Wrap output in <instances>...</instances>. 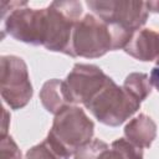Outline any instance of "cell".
I'll return each instance as SVG.
<instances>
[{
  "label": "cell",
  "instance_id": "6da1fadb",
  "mask_svg": "<svg viewBox=\"0 0 159 159\" xmlns=\"http://www.w3.org/2000/svg\"><path fill=\"white\" fill-rule=\"evenodd\" d=\"M87 6L106 22L113 36V50L124 48L133 34L140 30L148 20L145 1L130 0H88Z\"/></svg>",
  "mask_w": 159,
  "mask_h": 159
},
{
  "label": "cell",
  "instance_id": "7a4b0ae2",
  "mask_svg": "<svg viewBox=\"0 0 159 159\" xmlns=\"http://www.w3.org/2000/svg\"><path fill=\"white\" fill-rule=\"evenodd\" d=\"M93 122L77 106H66L53 119L47 134V142L61 159H70L84 144L92 140Z\"/></svg>",
  "mask_w": 159,
  "mask_h": 159
},
{
  "label": "cell",
  "instance_id": "3957f363",
  "mask_svg": "<svg viewBox=\"0 0 159 159\" xmlns=\"http://www.w3.org/2000/svg\"><path fill=\"white\" fill-rule=\"evenodd\" d=\"M140 103L138 98L108 76L103 87L84 107L98 122L109 127H118L139 109Z\"/></svg>",
  "mask_w": 159,
  "mask_h": 159
},
{
  "label": "cell",
  "instance_id": "277c9868",
  "mask_svg": "<svg viewBox=\"0 0 159 159\" xmlns=\"http://www.w3.org/2000/svg\"><path fill=\"white\" fill-rule=\"evenodd\" d=\"M83 12L82 2L76 0L53 1L46 7V37L43 47L73 57L72 36L76 22Z\"/></svg>",
  "mask_w": 159,
  "mask_h": 159
},
{
  "label": "cell",
  "instance_id": "5b68a950",
  "mask_svg": "<svg viewBox=\"0 0 159 159\" xmlns=\"http://www.w3.org/2000/svg\"><path fill=\"white\" fill-rule=\"evenodd\" d=\"M73 57L98 58L113 51L109 26L93 14L83 15L75 25L72 36Z\"/></svg>",
  "mask_w": 159,
  "mask_h": 159
},
{
  "label": "cell",
  "instance_id": "8992f818",
  "mask_svg": "<svg viewBox=\"0 0 159 159\" xmlns=\"http://www.w3.org/2000/svg\"><path fill=\"white\" fill-rule=\"evenodd\" d=\"M1 97L11 109L24 108L32 98V84L27 66L21 57L1 56Z\"/></svg>",
  "mask_w": 159,
  "mask_h": 159
},
{
  "label": "cell",
  "instance_id": "52a82bcc",
  "mask_svg": "<svg viewBox=\"0 0 159 159\" xmlns=\"http://www.w3.org/2000/svg\"><path fill=\"white\" fill-rule=\"evenodd\" d=\"M46 7L31 9L27 5L12 10L2 19V36L7 32L17 41L34 46L42 45L46 37Z\"/></svg>",
  "mask_w": 159,
  "mask_h": 159
},
{
  "label": "cell",
  "instance_id": "ba28073f",
  "mask_svg": "<svg viewBox=\"0 0 159 159\" xmlns=\"http://www.w3.org/2000/svg\"><path fill=\"white\" fill-rule=\"evenodd\" d=\"M108 76L96 65L76 63L63 81V93L70 104H87L103 87Z\"/></svg>",
  "mask_w": 159,
  "mask_h": 159
},
{
  "label": "cell",
  "instance_id": "9c48e42d",
  "mask_svg": "<svg viewBox=\"0 0 159 159\" xmlns=\"http://www.w3.org/2000/svg\"><path fill=\"white\" fill-rule=\"evenodd\" d=\"M123 50L139 61H155L159 63V31L154 29H140L135 31Z\"/></svg>",
  "mask_w": 159,
  "mask_h": 159
},
{
  "label": "cell",
  "instance_id": "30bf717a",
  "mask_svg": "<svg viewBox=\"0 0 159 159\" xmlns=\"http://www.w3.org/2000/svg\"><path fill=\"white\" fill-rule=\"evenodd\" d=\"M124 135L134 145L142 149L149 148L157 137V124L149 116L140 113L127 123Z\"/></svg>",
  "mask_w": 159,
  "mask_h": 159
},
{
  "label": "cell",
  "instance_id": "8fae6325",
  "mask_svg": "<svg viewBox=\"0 0 159 159\" xmlns=\"http://www.w3.org/2000/svg\"><path fill=\"white\" fill-rule=\"evenodd\" d=\"M40 99L46 111L55 116L66 106H71L63 93V81L57 78L48 80L43 83L40 91Z\"/></svg>",
  "mask_w": 159,
  "mask_h": 159
},
{
  "label": "cell",
  "instance_id": "7c38bea8",
  "mask_svg": "<svg viewBox=\"0 0 159 159\" xmlns=\"http://www.w3.org/2000/svg\"><path fill=\"white\" fill-rule=\"evenodd\" d=\"M98 159H143V149L125 138H118L106 145Z\"/></svg>",
  "mask_w": 159,
  "mask_h": 159
},
{
  "label": "cell",
  "instance_id": "4fadbf2b",
  "mask_svg": "<svg viewBox=\"0 0 159 159\" xmlns=\"http://www.w3.org/2000/svg\"><path fill=\"white\" fill-rule=\"evenodd\" d=\"M123 87L132 93L135 98H138L140 102H143L152 92V83L145 73H139V72H133L129 73L123 83Z\"/></svg>",
  "mask_w": 159,
  "mask_h": 159
},
{
  "label": "cell",
  "instance_id": "5bb4252c",
  "mask_svg": "<svg viewBox=\"0 0 159 159\" xmlns=\"http://www.w3.org/2000/svg\"><path fill=\"white\" fill-rule=\"evenodd\" d=\"M107 143L101 139H92L75 153V159H98Z\"/></svg>",
  "mask_w": 159,
  "mask_h": 159
},
{
  "label": "cell",
  "instance_id": "9a60e30c",
  "mask_svg": "<svg viewBox=\"0 0 159 159\" xmlns=\"http://www.w3.org/2000/svg\"><path fill=\"white\" fill-rule=\"evenodd\" d=\"M25 159H61L51 144L45 139L40 144L30 148L26 153Z\"/></svg>",
  "mask_w": 159,
  "mask_h": 159
},
{
  "label": "cell",
  "instance_id": "2e32d148",
  "mask_svg": "<svg viewBox=\"0 0 159 159\" xmlns=\"http://www.w3.org/2000/svg\"><path fill=\"white\" fill-rule=\"evenodd\" d=\"M0 155L1 159H21V150L12 139L11 135L1 138L0 144Z\"/></svg>",
  "mask_w": 159,
  "mask_h": 159
},
{
  "label": "cell",
  "instance_id": "e0dca14e",
  "mask_svg": "<svg viewBox=\"0 0 159 159\" xmlns=\"http://www.w3.org/2000/svg\"><path fill=\"white\" fill-rule=\"evenodd\" d=\"M149 80H150L152 86L155 87V89L159 92V63H157V66L152 70Z\"/></svg>",
  "mask_w": 159,
  "mask_h": 159
},
{
  "label": "cell",
  "instance_id": "ac0fdd59",
  "mask_svg": "<svg viewBox=\"0 0 159 159\" xmlns=\"http://www.w3.org/2000/svg\"><path fill=\"white\" fill-rule=\"evenodd\" d=\"M147 7L149 12H157L159 14V1H147Z\"/></svg>",
  "mask_w": 159,
  "mask_h": 159
},
{
  "label": "cell",
  "instance_id": "d6986e66",
  "mask_svg": "<svg viewBox=\"0 0 159 159\" xmlns=\"http://www.w3.org/2000/svg\"><path fill=\"white\" fill-rule=\"evenodd\" d=\"M2 114H4V119H2V129H1V138L2 137H6L7 134H6V132H7V127H6V123L9 122V118H7V112L4 109V112H2Z\"/></svg>",
  "mask_w": 159,
  "mask_h": 159
}]
</instances>
